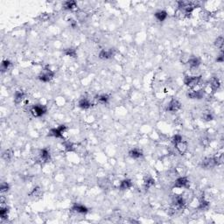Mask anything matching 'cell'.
I'll return each mask as SVG.
<instances>
[{
  "label": "cell",
  "instance_id": "6da1fadb",
  "mask_svg": "<svg viewBox=\"0 0 224 224\" xmlns=\"http://www.w3.org/2000/svg\"><path fill=\"white\" fill-rule=\"evenodd\" d=\"M201 82V76L200 75H187L184 78V83L190 88H195L200 85Z\"/></svg>",
  "mask_w": 224,
  "mask_h": 224
},
{
  "label": "cell",
  "instance_id": "7a4b0ae2",
  "mask_svg": "<svg viewBox=\"0 0 224 224\" xmlns=\"http://www.w3.org/2000/svg\"><path fill=\"white\" fill-rule=\"evenodd\" d=\"M55 76V72L53 70H51L49 68H46L44 70H42L41 73L40 74V75L38 76L39 80L43 83H49L51 82Z\"/></svg>",
  "mask_w": 224,
  "mask_h": 224
},
{
  "label": "cell",
  "instance_id": "3957f363",
  "mask_svg": "<svg viewBox=\"0 0 224 224\" xmlns=\"http://www.w3.org/2000/svg\"><path fill=\"white\" fill-rule=\"evenodd\" d=\"M46 111H47V109L46 106L41 105V104L32 105L30 109L31 114L35 117H41L42 116H44L46 113Z\"/></svg>",
  "mask_w": 224,
  "mask_h": 224
},
{
  "label": "cell",
  "instance_id": "277c9868",
  "mask_svg": "<svg viewBox=\"0 0 224 224\" xmlns=\"http://www.w3.org/2000/svg\"><path fill=\"white\" fill-rule=\"evenodd\" d=\"M174 188L182 189V188H188L189 187V179L186 176H179L175 179L174 184Z\"/></svg>",
  "mask_w": 224,
  "mask_h": 224
},
{
  "label": "cell",
  "instance_id": "5b68a950",
  "mask_svg": "<svg viewBox=\"0 0 224 224\" xmlns=\"http://www.w3.org/2000/svg\"><path fill=\"white\" fill-rule=\"evenodd\" d=\"M67 131V126L65 125H60L57 128L51 129L49 131V136L56 137V138H63V134Z\"/></svg>",
  "mask_w": 224,
  "mask_h": 224
},
{
  "label": "cell",
  "instance_id": "8992f818",
  "mask_svg": "<svg viewBox=\"0 0 224 224\" xmlns=\"http://www.w3.org/2000/svg\"><path fill=\"white\" fill-rule=\"evenodd\" d=\"M205 96V92L203 89H196V88H191L188 93V97L190 99H202Z\"/></svg>",
  "mask_w": 224,
  "mask_h": 224
},
{
  "label": "cell",
  "instance_id": "52a82bcc",
  "mask_svg": "<svg viewBox=\"0 0 224 224\" xmlns=\"http://www.w3.org/2000/svg\"><path fill=\"white\" fill-rule=\"evenodd\" d=\"M180 108H181L180 102L174 98L168 102L167 107H166V110L169 111V112H177L178 110H180Z\"/></svg>",
  "mask_w": 224,
  "mask_h": 224
},
{
  "label": "cell",
  "instance_id": "ba28073f",
  "mask_svg": "<svg viewBox=\"0 0 224 224\" xmlns=\"http://www.w3.org/2000/svg\"><path fill=\"white\" fill-rule=\"evenodd\" d=\"M215 165H217L215 163L214 157H212V158H205L201 162V166L202 168H204V169H210V168L215 167Z\"/></svg>",
  "mask_w": 224,
  "mask_h": 224
},
{
  "label": "cell",
  "instance_id": "9c48e42d",
  "mask_svg": "<svg viewBox=\"0 0 224 224\" xmlns=\"http://www.w3.org/2000/svg\"><path fill=\"white\" fill-rule=\"evenodd\" d=\"M71 210L74 212V213H76V214H87L88 209L83 204L74 203V204H73L72 207H71Z\"/></svg>",
  "mask_w": 224,
  "mask_h": 224
},
{
  "label": "cell",
  "instance_id": "30bf717a",
  "mask_svg": "<svg viewBox=\"0 0 224 224\" xmlns=\"http://www.w3.org/2000/svg\"><path fill=\"white\" fill-rule=\"evenodd\" d=\"M174 145H175V148L177 149V151H179V153L181 155H184L188 151V143L184 140H181Z\"/></svg>",
  "mask_w": 224,
  "mask_h": 224
},
{
  "label": "cell",
  "instance_id": "8fae6325",
  "mask_svg": "<svg viewBox=\"0 0 224 224\" xmlns=\"http://www.w3.org/2000/svg\"><path fill=\"white\" fill-rule=\"evenodd\" d=\"M51 154L50 151H48V149L46 148H43L42 150L40 151L39 153V160H41V162H47L48 160H50Z\"/></svg>",
  "mask_w": 224,
  "mask_h": 224
},
{
  "label": "cell",
  "instance_id": "7c38bea8",
  "mask_svg": "<svg viewBox=\"0 0 224 224\" xmlns=\"http://www.w3.org/2000/svg\"><path fill=\"white\" fill-rule=\"evenodd\" d=\"M114 54V50L111 49V48H110V49H102L99 53V58L103 60L110 59V58L113 57Z\"/></svg>",
  "mask_w": 224,
  "mask_h": 224
},
{
  "label": "cell",
  "instance_id": "4fadbf2b",
  "mask_svg": "<svg viewBox=\"0 0 224 224\" xmlns=\"http://www.w3.org/2000/svg\"><path fill=\"white\" fill-rule=\"evenodd\" d=\"M188 64L189 65L191 69H196L199 68V66L201 65V60L198 57H190L188 60Z\"/></svg>",
  "mask_w": 224,
  "mask_h": 224
},
{
  "label": "cell",
  "instance_id": "5bb4252c",
  "mask_svg": "<svg viewBox=\"0 0 224 224\" xmlns=\"http://www.w3.org/2000/svg\"><path fill=\"white\" fill-rule=\"evenodd\" d=\"M129 156L134 159V160H138L140 159L141 157H143V151L140 150L139 148H133L131 151H129Z\"/></svg>",
  "mask_w": 224,
  "mask_h": 224
},
{
  "label": "cell",
  "instance_id": "9a60e30c",
  "mask_svg": "<svg viewBox=\"0 0 224 224\" xmlns=\"http://www.w3.org/2000/svg\"><path fill=\"white\" fill-rule=\"evenodd\" d=\"M26 98V94L25 92L22 91V90H18V91L15 92L14 94V102L16 104H18L20 102H22Z\"/></svg>",
  "mask_w": 224,
  "mask_h": 224
},
{
  "label": "cell",
  "instance_id": "2e32d148",
  "mask_svg": "<svg viewBox=\"0 0 224 224\" xmlns=\"http://www.w3.org/2000/svg\"><path fill=\"white\" fill-rule=\"evenodd\" d=\"M167 16H168V14L164 10H160V11L156 12L155 13H154V17H155V18L159 22H163L164 20L166 19Z\"/></svg>",
  "mask_w": 224,
  "mask_h": 224
},
{
  "label": "cell",
  "instance_id": "e0dca14e",
  "mask_svg": "<svg viewBox=\"0 0 224 224\" xmlns=\"http://www.w3.org/2000/svg\"><path fill=\"white\" fill-rule=\"evenodd\" d=\"M91 102L88 100V98H85V97L80 99L79 102H78V106L81 109H83V110H88V109H89L91 107Z\"/></svg>",
  "mask_w": 224,
  "mask_h": 224
},
{
  "label": "cell",
  "instance_id": "ac0fdd59",
  "mask_svg": "<svg viewBox=\"0 0 224 224\" xmlns=\"http://www.w3.org/2000/svg\"><path fill=\"white\" fill-rule=\"evenodd\" d=\"M42 194H43V192H42L41 188H40V187H36V188H32V191L29 193V196L34 198V199L41 198Z\"/></svg>",
  "mask_w": 224,
  "mask_h": 224
},
{
  "label": "cell",
  "instance_id": "d6986e66",
  "mask_svg": "<svg viewBox=\"0 0 224 224\" xmlns=\"http://www.w3.org/2000/svg\"><path fill=\"white\" fill-rule=\"evenodd\" d=\"M131 187H132L131 180L129 179H124L120 182L118 188L120 190H127V189H130Z\"/></svg>",
  "mask_w": 224,
  "mask_h": 224
},
{
  "label": "cell",
  "instance_id": "ffe728a7",
  "mask_svg": "<svg viewBox=\"0 0 224 224\" xmlns=\"http://www.w3.org/2000/svg\"><path fill=\"white\" fill-rule=\"evenodd\" d=\"M144 184H145V188H149L152 187V186H154L155 180H154V179H153V177L151 175L146 174V175L144 176Z\"/></svg>",
  "mask_w": 224,
  "mask_h": 224
},
{
  "label": "cell",
  "instance_id": "44dd1931",
  "mask_svg": "<svg viewBox=\"0 0 224 224\" xmlns=\"http://www.w3.org/2000/svg\"><path fill=\"white\" fill-rule=\"evenodd\" d=\"M209 86H210L214 90H216L217 88H219V87L221 86V83H220V80L217 77H212L209 80V82L207 83Z\"/></svg>",
  "mask_w": 224,
  "mask_h": 224
},
{
  "label": "cell",
  "instance_id": "7402d4cb",
  "mask_svg": "<svg viewBox=\"0 0 224 224\" xmlns=\"http://www.w3.org/2000/svg\"><path fill=\"white\" fill-rule=\"evenodd\" d=\"M77 7V3L75 1H66L63 3V8L68 11H72Z\"/></svg>",
  "mask_w": 224,
  "mask_h": 224
},
{
  "label": "cell",
  "instance_id": "603a6c76",
  "mask_svg": "<svg viewBox=\"0 0 224 224\" xmlns=\"http://www.w3.org/2000/svg\"><path fill=\"white\" fill-rule=\"evenodd\" d=\"M9 207L7 206H4V205H1L0 207V217L2 220L7 219L8 217V214H9Z\"/></svg>",
  "mask_w": 224,
  "mask_h": 224
},
{
  "label": "cell",
  "instance_id": "cb8c5ba5",
  "mask_svg": "<svg viewBox=\"0 0 224 224\" xmlns=\"http://www.w3.org/2000/svg\"><path fill=\"white\" fill-rule=\"evenodd\" d=\"M96 99L98 102L104 104V103H107L109 102L110 96H108V95H106V94H102V95H99V96H96Z\"/></svg>",
  "mask_w": 224,
  "mask_h": 224
},
{
  "label": "cell",
  "instance_id": "d4e9b609",
  "mask_svg": "<svg viewBox=\"0 0 224 224\" xmlns=\"http://www.w3.org/2000/svg\"><path fill=\"white\" fill-rule=\"evenodd\" d=\"M64 55H67V56H69V57H76L77 55V52H76V49L74 48V47H69V48H67L64 50Z\"/></svg>",
  "mask_w": 224,
  "mask_h": 224
},
{
  "label": "cell",
  "instance_id": "484cf974",
  "mask_svg": "<svg viewBox=\"0 0 224 224\" xmlns=\"http://www.w3.org/2000/svg\"><path fill=\"white\" fill-rule=\"evenodd\" d=\"M12 156H13V151H12L11 149H8V150H5V151L3 152L2 158L5 160H6V161H9V160H12Z\"/></svg>",
  "mask_w": 224,
  "mask_h": 224
},
{
  "label": "cell",
  "instance_id": "4316f807",
  "mask_svg": "<svg viewBox=\"0 0 224 224\" xmlns=\"http://www.w3.org/2000/svg\"><path fill=\"white\" fill-rule=\"evenodd\" d=\"M215 45L217 48H219L221 50H222L223 48V45H224V39L222 36H219L217 37V39L215 40Z\"/></svg>",
  "mask_w": 224,
  "mask_h": 224
},
{
  "label": "cell",
  "instance_id": "83f0119b",
  "mask_svg": "<svg viewBox=\"0 0 224 224\" xmlns=\"http://www.w3.org/2000/svg\"><path fill=\"white\" fill-rule=\"evenodd\" d=\"M202 118L204 119L206 122H210V121H212V120L214 119V116L211 113V111L206 110V111H204L203 114H202Z\"/></svg>",
  "mask_w": 224,
  "mask_h": 224
},
{
  "label": "cell",
  "instance_id": "f1b7e54d",
  "mask_svg": "<svg viewBox=\"0 0 224 224\" xmlns=\"http://www.w3.org/2000/svg\"><path fill=\"white\" fill-rule=\"evenodd\" d=\"M209 206V203L208 201H207L205 199H201L199 201V205H198V208L199 209H201V210H204V209H207V207Z\"/></svg>",
  "mask_w": 224,
  "mask_h": 224
},
{
  "label": "cell",
  "instance_id": "f546056e",
  "mask_svg": "<svg viewBox=\"0 0 224 224\" xmlns=\"http://www.w3.org/2000/svg\"><path fill=\"white\" fill-rule=\"evenodd\" d=\"M11 61L8 60H2V63H1V71L2 72H5L6 70H8V69L10 68L11 66Z\"/></svg>",
  "mask_w": 224,
  "mask_h": 224
},
{
  "label": "cell",
  "instance_id": "4dcf8cb0",
  "mask_svg": "<svg viewBox=\"0 0 224 224\" xmlns=\"http://www.w3.org/2000/svg\"><path fill=\"white\" fill-rule=\"evenodd\" d=\"M99 186L102 189H107L110 187V181L108 179H102L99 181Z\"/></svg>",
  "mask_w": 224,
  "mask_h": 224
},
{
  "label": "cell",
  "instance_id": "1f68e13d",
  "mask_svg": "<svg viewBox=\"0 0 224 224\" xmlns=\"http://www.w3.org/2000/svg\"><path fill=\"white\" fill-rule=\"evenodd\" d=\"M10 186L8 183L6 182H2L1 183V186H0V192L1 193H5L9 191Z\"/></svg>",
  "mask_w": 224,
  "mask_h": 224
},
{
  "label": "cell",
  "instance_id": "d6a6232c",
  "mask_svg": "<svg viewBox=\"0 0 224 224\" xmlns=\"http://www.w3.org/2000/svg\"><path fill=\"white\" fill-rule=\"evenodd\" d=\"M64 147L65 149L68 151H73L74 150V145L72 143H70V142H64Z\"/></svg>",
  "mask_w": 224,
  "mask_h": 224
},
{
  "label": "cell",
  "instance_id": "836d02e7",
  "mask_svg": "<svg viewBox=\"0 0 224 224\" xmlns=\"http://www.w3.org/2000/svg\"><path fill=\"white\" fill-rule=\"evenodd\" d=\"M181 140H183V137L182 136L179 135V134H176V135H174V137H173V143H174V145H176L177 143L180 142Z\"/></svg>",
  "mask_w": 224,
  "mask_h": 224
},
{
  "label": "cell",
  "instance_id": "e575fe53",
  "mask_svg": "<svg viewBox=\"0 0 224 224\" xmlns=\"http://www.w3.org/2000/svg\"><path fill=\"white\" fill-rule=\"evenodd\" d=\"M224 60V57H223V53L222 52L221 54H220L219 56H217V58H216V61L217 62H220V63H222Z\"/></svg>",
  "mask_w": 224,
  "mask_h": 224
},
{
  "label": "cell",
  "instance_id": "d590c367",
  "mask_svg": "<svg viewBox=\"0 0 224 224\" xmlns=\"http://www.w3.org/2000/svg\"><path fill=\"white\" fill-rule=\"evenodd\" d=\"M201 145H204V146H207V145H209V140H208L207 138H206V137L202 138V139H201Z\"/></svg>",
  "mask_w": 224,
  "mask_h": 224
}]
</instances>
